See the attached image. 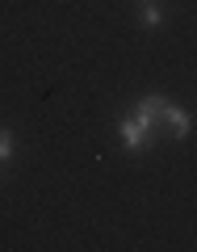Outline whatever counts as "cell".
Returning a JSON list of instances; mask_svg holds the SVG:
<instances>
[{
  "mask_svg": "<svg viewBox=\"0 0 197 252\" xmlns=\"http://www.w3.org/2000/svg\"><path fill=\"white\" fill-rule=\"evenodd\" d=\"M117 135H122V147L130 156H143V152H151V143L160 135H155L151 126L143 122V118L135 114V109H130V114H122V122H117Z\"/></svg>",
  "mask_w": 197,
  "mask_h": 252,
  "instance_id": "6da1fadb",
  "label": "cell"
},
{
  "mask_svg": "<svg viewBox=\"0 0 197 252\" xmlns=\"http://www.w3.org/2000/svg\"><path fill=\"white\" fill-rule=\"evenodd\" d=\"M164 105H168V97H160V93H147V97H139L130 109H135V114L143 118L147 126H151L155 135H164Z\"/></svg>",
  "mask_w": 197,
  "mask_h": 252,
  "instance_id": "7a4b0ae2",
  "label": "cell"
},
{
  "mask_svg": "<svg viewBox=\"0 0 197 252\" xmlns=\"http://www.w3.org/2000/svg\"><path fill=\"white\" fill-rule=\"evenodd\" d=\"M164 130H168L172 139H189V130H193L189 109H180L176 101H168V105H164Z\"/></svg>",
  "mask_w": 197,
  "mask_h": 252,
  "instance_id": "3957f363",
  "label": "cell"
},
{
  "mask_svg": "<svg viewBox=\"0 0 197 252\" xmlns=\"http://www.w3.org/2000/svg\"><path fill=\"white\" fill-rule=\"evenodd\" d=\"M164 17H168V13H164L160 0H143V9H139V21H143L147 30H160V26H164Z\"/></svg>",
  "mask_w": 197,
  "mask_h": 252,
  "instance_id": "277c9868",
  "label": "cell"
},
{
  "mask_svg": "<svg viewBox=\"0 0 197 252\" xmlns=\"http://www.w3.org/2000/svg\"><path fill=\"white\" fill-rule=\"evenodd\" d=\"M13 152H17V135H13L9 126H0V168L13 160Z\"/></svg>",
  "mask_w": 197,
  "mask_h": 252,
  "instance_id": "5b68a950",
  "label": "cell"
}]
</instances>
